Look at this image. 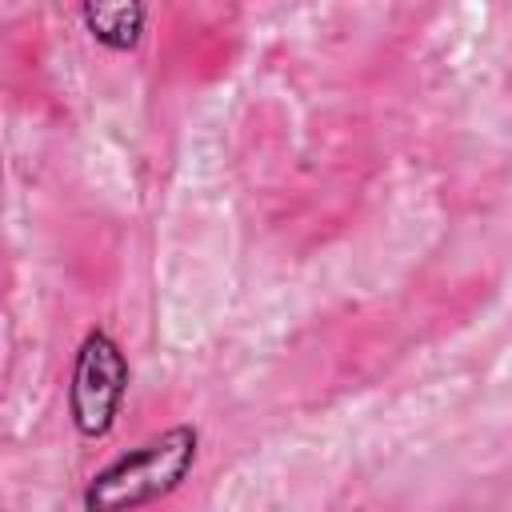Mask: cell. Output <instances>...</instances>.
Wrapping results in <instances>:
<instances>
[{
    "mask_svg": "<svg viewBox=\"0 0 512 512\" xmlns=\"http://www.w3.org/2000/svg\"><path fill=\"white\" fill-rule=\"evenodd\" d=\"M196 452H200V432L192 424H176L128 448L88 480L84 512H136L172 496L196 468Z\"/></svg>",
    "mask_w": 512,
    "mask_h": 512,
    "instance_id": "cell-1",
    "label": "cell"
},
{
    "mask_svg": "<svg viewBox=\"0 0 512 512\" xmlns=\"http://www.w3.org/2000/svg\"><path fill=\"white\" fill-rule=\"evenodd\" d=\"M124 396H128V360L104 328H92L76 348L72 384H68V412L76 432L88 440L108 436L116 428Z\"/></svg>",
    "mask_w": 512,
    "mask_h": 512,
    "instance_id": "cell-2",
    "label": "cell"
},
{
    "mask_svg": "<svg viewBox=\"0 0 512 512\" xmlns=\"http://www.w3.org/2000/svg\"><path fill=\"white\" fill-rule=\"evenodd\" d=\"M80 20L88 24L92 40L116 52L136 48L144 36V4H84Z\"/></svg>",
    "mask_w": 512,
    "mask_h": 512,
    "instance_id": "cell-3",
    "label": "cell"
}]
</instances>
